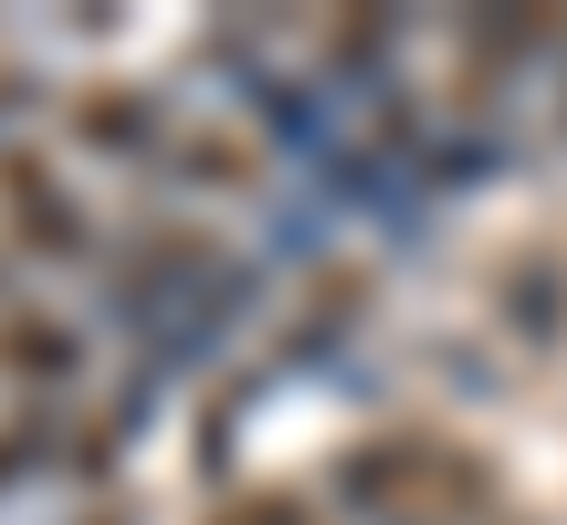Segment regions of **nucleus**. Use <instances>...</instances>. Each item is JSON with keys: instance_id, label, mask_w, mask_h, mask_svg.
<instances>
[{"instance_id": "4", "label": "nucleus", "mask_w": 567, "mask_h": 525, "mask_svg": "<svg viewBox=\"0 0 567 525\" xmlns=\"http://www.w3.org/2000/svg\"><path fill=\"white\" fill-rule=\"evenodd\" d=\"M158 168H168V179H189V189H252V179H264V147H252L243 126L179 116V126H168V147H158Z\"/></svg>"}, {"instance_id": "7", "label": "nucleus", "mask_w": 567, "mask_h": 525, "mask_svg": "<svg viewBox=\"0 0 567 525\" xmlns=\"http://www.w3.org/2000/svg\"><path fill=\"white\" fill-rule=\"evenodd\" d=\"M210 525H316V515H305V494H274V484H252V494H231V505L210 515Z\"/></svg>"}, {"instance_id": "2", "label": "nucleus", "mask_w": 567, "mask_h": 525, "mask_svg": "<svg viewBox=\"0 0 567 525\" xmlns=\"http://www.w3.org/2000/svg\"><path fill=\"white\" fill-rule=\"evenodd\" d=\"M0 231L32 262H95V210H84V189L63 179L53 158H32V147H0Z\"/></svg>"}, {"instance_id": "6", "label": "nucleus", "mask_w": 567, "mask_h": 525, "mask_svg": "<svg viewBox=\"0 0 567 525\" xmlns=\"http://www.w3.org/2000/svg\"><path fill=\"white\" fill-rule=\"evenodd\" d=\"M494 305H505V316H515V337L547 358V347H557V316H567V262H557V253H526L505 284H494Z\"/></svg>"}, {"instance_id": "5", "label": "nucleus", "mask_w": 567, "mask_h": 525, "mask_svg": "<svg viewBox=\"0 0 567 525\" xmlns=\"http://www.w3.org/2000/svg\"><path fill=\"white\" fill-rule=\"evenodd\" d=\"M74 137L105 147V158H158L168 126H158V105H147L137 84H95V95H74Z\"/></svg>"}, {"instance_id": "1", "label": "nucleus", "mask_w": 567, "mask_h": 525, "mask_svg": "<svg viewBox=\"0 0 567 525\" xmlns=\"http://www.w3.org/2000/svg\"><path fill=\"white\" fill-rule=\"evenodd\" d=\"M326 494H337L358 525H389V515H442V505H484V473L463 463L452 442H431V431H368V442H347L337 463H326Z\"/></svg>"}, {"instance_id": "3", "label": "nucleus", "mask_w": 567, "mask_h": 525, "mask_svg": "<svg viewBox=\"0 0 567 525\" xmlns=\"http://www.w3.org/2000/svg\"><path fill=\"white\" fill-rule=\"evenodd\" d=\"M84 358H95L84 326L42 316V305H11V316H0V379H11V389H42V400H53V389L84 379Z\"/></svg>"}]
</instances>
